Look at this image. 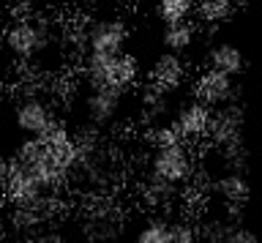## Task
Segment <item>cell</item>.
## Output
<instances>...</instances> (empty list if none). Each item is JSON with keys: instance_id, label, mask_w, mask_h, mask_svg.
<instances>
[{"instance_id": "1", "label": "cell", "mask_w": 262, "mask_h": 243, "mask_svg": "<svg viewBox=\"0 0 262 243\" xmlns=\"http://www.w3.org/2000/svg\"><path fill=\"white\" fill-rule=\"evenodd\" d=\"M88 85L90 87H110V91L126 93L142 79L139 58L131 52H120L112 58H85Z\"/></svg>"}, {"instance_id": "2", "label": "cell", "mask_w": 262, "mask_h": 243, "mask_svg": "<svg viewBox=\"0 0 262 243\" xmlns=\"http://www.w3.org/2000/svg\"><path fill=\"white\" fill-rule=\"evenodd\" d=\"M150 172L153 181L169 183V186H183L194 175V159L186 142H169V145H156L150 156Z\"/></svg>"}, {"instance_id": "3", "label": "cell", "mask_w": 262, "mask_h": 243, "mask_svg": "<svg viewBox=\"0 0 262 243\" xmlns=\"http://www.w3.org/2000/svg\"><path fill=\"white\" fill-rule=\"evenodd\" d=\"M128 41V25L118 17L98 19L85 33V58H112L120 55Z\"/></svg>"}, {"instance_id": "4", "label": "cell", "mask_w": 262, "mask_h": 243, "mask_svg": "<svg viewBox=\"0 0 262 243\" xmlns=\"http://www.w3.org/2000/svg\"><path fill=\"white\" fill-rule=\"evenodd\" d=\"M3 47L16 60H33L47 47V28L38 19L19 17L3 33Z\"/></svg>"}, {"instance_id": "5", "label": "cell", "mask_w": 262, "mask_h": 243, "mask_svg": "<svg viewBox=\"0 0 262 243\" xmlns=\"http://www.w3.org/2000/svg\"><path fill=\"white\" fill-rule=\"evenodd\" d=\"M14 123L22 134H28V140H38V137H44L57 123V115L47 99H41V96H25L14 107Z\"/></svg>"}, {"instance_id": "6", "label": "cell", "mask_w": 262, "mask_h": 243, "mask_svg": "<svg viewBox=\"0 0 262 243\" xmlns=\"http://www.w3.org/2000/svg\"><path fill=\"white\" fill-rule=\"evenodd\" d=\"M191 91H194V101H200L210 109H219V107H224V104L232 101L235 79L227 77V74H219V71H213V69H205L202 74L194 79Z\"/></svg>"}, {"instance_id": "7", "label": "cell", "mask_w": 262, "mask_h": 243, "mask_svg": "<svg viewBox=\"0 0 262 243\" xmlns=\"http://www.w3.org/2000/svg\"><path fill=\"white\" fill-rule=\"evenodd\" d=\"M210 120H213L210 107H205L200 101H188L175 112V120H172L169 126L183 142H194V140H205V137H208Z\"/></svg>"}, {"instance_id": "8", "label": "cell", "mask_w": 262, "mask_h": 243, "mask_svg": "<svg viewBox=\"0 0 262 243\" xmlns=\"http://www.w3.org/2000/svg\"><path fill=\"white\" fill-rule=\"evenodd\" d=\"M147 77H150V85L156 87V91L161 93H175L180 91V87L186 85L188 79V69L180 55H172V52H161L159 58L153 60L150 71H147Z\"/></svg>"}, {"instance_id": "9", "label": "cell", "mask_w": 262, "mask_h": 243, "mask_svg": "<svg viewBox=\"0 0 262 243\" xmlns=\"http://www.w3.org/2000/svg\"><path fill=\"white\" fill-rule=\"evenodd\" d=\"M120 107H123V93L110 91V87H90L85 99V112L90 123L96 126H110L120 115Z\"/></svg>"}, {"instance_id": "10", "label": "cell", "mask_w": 262, "mask_h": 243, "mask_svg": "<svg viewBox=\"0 0 262 243\" xmlns=\"http://www.w3.org/2000/svg\"><path fill=\"white\" fill-rule=\"evenodd\" d=\"M208 69L219 71V74H227V77H237L241 71L246 69V60H243V52L237 50L235 44H213L210 52H208Z\"/></svg>"}, {"instance_id": "11", "label": "cell", "mask_w": 262, "mask_h": 243, "mask_svg": "<svg viewBox=\"0 0 262 243\" xmlns=\"http://www.w3.org/2000/svg\"><path fill=\"white\" fill-rule=\"evenodd\" d=\"M237 14V3L235 0H194V17L196 25H227Z\"/></svg>"}, {"instance_id": "12", "label": "cell", "mask_w": 262, "mask_h": 243, "mask_svg": "<svg viewBox=\"0 0 262 243\" xmlns=\"http://www.w3.org/2000/svg\"><path fill=\"white\" fill-rule=\"evenodd\" d=\"M196 36H200V25H196L194 19H183V22H169V25H164L161 41L167 47V52L180 55V52L191 50Z\"/></svg>"}, {"instance_id": "13", "label": "cell", "mask_w": 262, "mask_h": 243, "mask_svg": "<svg viewBox=\"0 0 262 243\" xmlns=\"http://www.w3.org/2000/svg\"><path fill=\"white\" fill-rule=\"evenodd\" d=\"M216 191H219V197L224 202L241 208V205H246V200H249V181H246L241 172H227L216 183Z\"/></svg>"}, {"instance_id": "14", "label": "cell", "mask_w": 262, "mask_h": 243, "mask_svg": "<svg viewBox=\"0 0 262 243\" xmlns=\"http://www.w3.org/2000/svg\"><path fill=\"white\" fill-rule=\"evenodd\" d=\"M134 243H169V222H164V218L147 222L142 230L137 232Z\"/></svg>"}, {"instance_id": "15", "label": "cell", "mask_w": 262, "mask_h": 243, "mask_svg": "<svg viewBox=\"0 0 262 243\" xmlns=\"http://www.w3.org/2000/svg\"><path fill=\"white\" fill-rule=\"evenodd\" d=\"M224 243H257V235L251 230H246V227H237V230H232L224 238Z\"/></svg>"}, {"instance_id": "16", "label": "cell", "mask_w": 262, "mask_h": 243, "mask_svg": "<svg viewBox=\"0 0 262 243\" xmlns=\"http://www.w3.org/2000/svg\"><path fill=\"white\" fill-rule=\"evenodd\" d=\"M30 243H63L57 235H38V238H33Z\"/></svg>"}, {"instance_id": "17", "label": "cell", "mask_w": 262, "mask_h": 243, "mask_svg": "<svg viewBox=\"0 0 262 243\" xmlns=\"http://www.w3.org/2000/svg\"><path fill=\"white\" fill-rule=\"evenodd\" d=\"M3 55H6V47H3V33H0V60H3Z\"/></svg>"}]
</instances>
